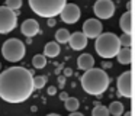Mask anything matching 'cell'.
Returning <instances> with one entry per match:
<instances>
[{"label": "cell", "instance_id": "1", "mask_svg": "<svg viewBox=\"0 0 135 116\" xmlns=\"http://www.w3.org/2000/svg\"><path fill=\"white\" fill-rule=\"evenodd\" d=\"M33 75L23 67H10L0 74V99L7 103H23L33 93Z\"/></svg>", "mask_w": 135, "mask_h": 116}, {"label": "cell", "instance_id": "2", "mask_svg": "<svg viewBox=\"0 0 135 116\" xmlns=\"http://www.w3.org/2000/svg\"><path fill=\"white\" fill-rule=\"evenodd\" d=\"M81 87L91 96H100L109 87V75L102 68H90L81 75Z\"/></svg>", "mask_w": 135, "mask_h": 116}, {"label": "cell", "instance_id": "3", "mask_svg": "<svg viewBox=\"0 0 135 116\" xmlns=\"http://www.w3.org/2000/svg\"><path fill=\"white\" fill-rule=\"evenodd\" d=\"M120 48H122V46H120V43H119V38H118V35L112 33V32L100 33L99 36L96 38V42H94V49H96V52L102 58H106V60L115 58Z\"/></svg>", "mask_w": 135, "mask_h": 116}, {"label": "cell", "instance_id": "4", "mask_svg": "<svg viewBox=\"0 0 135 116\" xmlns=\"http://www.w3.org/2000/svg\"><path fill=\"white\" fill-rule=\"evenodd\" d=\"M29 7L35 14L41 17H55L61 13L67 0H28Z\"/></svg>", "mask_w": 135, "mask_h": 116}, {"label": "cell", "instance_id": "5", "mask_svg": "<svg viewBox=\"0 0 135 116\" xmlns=\"http://www.w3.org/2000/svg\"><path fill=\"white\" fill-rule=\"evenodd\" d=\"M2 54H3L4 60L10 61V62H18L26 54V48L22 41L16 39V38H10L6 42H3L2 46Z\"/></svg>", "mask_w": 135, "mask_h": 116}, {"label": "cell", "instance_id": "6", "mask_svg": "<svg viewBox=\"0 0 135 116\" xmlns=\"http://www.w3.org/2000/svg\"><path fill=\"white\" fill-rule=\"evenodd\" d=\"M18 14L15 10H10L6 6H0V35L9 33L16 28Z\"/></svg>", "mask_w": 135, "mask_h": 116}, {"label": "cell", "instance_id": "7", "mask_svg": "<svg viewBox=\"0 0 135 116\" xmlns=\"http://www.w3.org/2000/svg\"><path fill=\"white\" fill-rule=\"evenodd\" d=\"M116 87L118 91H119V96H123V97H132V71H125L118 77L116 81Z\"/></svg>", "mask_w": 135, "mask_h": 116}, {"label": "cell", "instance_id": "8", "mask_svg": "<svg viewBox=\"0 0 135 116\" xmlns=\"http://www.w3.org/2000/svg\"><path fill=\"white\" fill-rule=\"evenodd\" d=\"M93 12L99 19H110L115 14V4L112 0H97L93 6Z\"/></svg>", "mask_w": 135, "mask_h": 116}, {"label": "cell", "instance_id": "9", "mask_svg": "<svg viewBox=\"0 0 135 116\" xmlns=\"http://www.w3.org/2000/svg\"><path fill=\"white\" fill-rule=\"evenodd\" d=\"M60 16H61L62 22L73 25V23H76L77 20L80 19V16H81V12H80V7H79L77 4H74V3H67V4L62 7Z\"/></svg>", "mask_w": 135, "mask_h": 116}, {"label": "cell", "instance_id": "10", "mask_svg": "<svg viewBox=\"0 0 135 116\" xmlns=\"http://www.w3.org/2000/svg\"><path fill=\"white\" fill-rule=\"evenodd\" d=\"M103 31V26L100 23L99 19H87L83 23V33L86 35V38H93L96 39Z\"/></svg>", "mask_w": 135, "mask_h": 116}, {"label": "cell", "instance_id": "11", "mask_svg": "<svg viewBox=\"0 0 135 116\" xmlns=\"http://www.w3.org/2000/svg\"><path fill=\"white\" fill-rule=\"evenodd\" d=\"M68 43H70V46L74 51H81L87 45V38H86V35L83 32H74V33L70 35Z\"/></svg>", "mask_w": 135, "mask_h": 116}, {"label": "cell", "instance_id": "12", "mask_svg": "<svg viewBox=\"0 0 135 116\" xmlns=\"http://www.w3.org/2000/svg\"><path fill=\"white\" fill-rule=\"evenodd\" d=\"M21 31L26 38H32V36H35V35L39 33V23L36 22L35 19H26L22 23Z\"/></svg>", "mask_w": 135, "mask_h": 116}, {"label": "cell", "instance_id": "13", "mask_svg": "<svg viewBox=\"0 0 135 116\" xmlns=\"http://www.w3.org/2000/svg\"><path fill=\"white\" fill-rule=\"evenodd\" d=\"M119 26L123 33H131L132 35V12H125L119 19Z\"/></svg>", "mask_w": 135, "mask_h": 116}, {"label": "cell", "instance_id": "14", "mask_svg": "<svg viewBox=\"0 0 135 116\" xmlns=\"http://www.w3.org/2000/svg\"><path fill=\"white\" fill-rule=\"evenodd\" d=\"M77 65H79L80 70H84V71H87V70H90V68H93V67H94V58L91 57L90 54H81V55L79 57Z\"/></svg>", "mask_w": 135, "mask_h": 116}, {"label": "cell", "instance_id": "15", "mask_svg": "<svg viewBox=\"0 0 135 116\" xmlns=\"http://www.w3.org/2000/svg\"><path fill=\"white\" fill-rule=\"evenodd\" d=\"M118 62L122 65H129L132 62V49L131 48H120L116 54Z\"/></svg>", "mask_w": 135, "mask_h": 116}, {"label": "cell", "instance_id": "16", "mask_svg": "<svg viewBox=\"0 0 135 116\" xmlns=\"http://www.w3.org/2000/svg\"><path fill=\"white\" fill-rule=\"evenodd\" d=\"M60 51H61V48H60V43L57 42H48L47 45H45L44 48V55L45 57H50V58H55L57 55L60 54Z\"/></svg>", "mask_w": 135, "mask_h": 116}, {"label": "cell", "instance_id": "17", "mask_svg": "<svg viewBox=\"0 0 135 116\" xmlns=\"http://www.w3.org/2000/svg\"><path fill=\"white\" fill-rule=\"evenodd\" d=\"M109 113H112V116H120L123 115V104L120 101H112L108 107Z\"/></svg>", "mask_w": 135, "mask_h": 116}, {"label": "cell", "instance_id": "18", "mask_svg": "<svg viewBox=\"0 0 135 116\" xmlns=\"http://www.w3.org/2000/svg\"><path fill=\"white\" fill-rule=\"evenodd\" d=\"M64 106L68 112H76L80 107V101H79V99H76V97H67L64 100Z\"/></svg>", "mask_w": 135, "mask_h": 116}, {"label": "cell", "instance_id": "19", "mask_svg": "<svg viewBox=\"0 0 135 116\" xmlns=\"http://www.w3.org/2000/svg\"><path fill=\"white\" fill-rule=\"evenodd\" d=\"M70 32L67 31L65 28L62 29H58L55 33V39H57V43H67L68 39H70Z\"/></svg>", "mask_w": 135, "mask_h": 116}, {"label": "cell", "instance_id": "20", "mask_svg": "<svg viewBox=\"0 0 135 116\" xmlns=\"http://www.w3.org/2000/svg\"><path fill=\"white\" fill-rule=\"evenodd\" d=\"M32 65H33V68H44L47 65V57L42 54H36L32 58Z\"/></svg>", "mask_w": 135, "mask_h": 116}, {"label": "cell", "instance_id": "21", "mask_svg": "<svg viewBox=\"0 0 135 116\" xmlns=\"http://www.w3.org/2000/svg\"><path fill=\"white\" fill-rule=\"evenodd\" d=\"M119 38V43L123 48H131L132 46V35L131 33H122Z\"/></svg>", "mask_w": 135, "mask_h": 116}, {"label": "cell", "instance_id": "22", "mask_svg": "<svg viewBox=\"0 0 135 116\" xmlns=\"http://www.w3.org/2000/svg\"><path fill=\"white\" fill-rule=\"evenodd\" d=\"M32 83H33V90H41L47 84V77L45 75H36V77L32 78Z\"/></svg>", "mask_w": 135, "mask_h": 116}, {"label": "cell", "instance_id": "23", "mask_svg": "<svg viewBox=\"0 0 135 116\" xmlns=\"http://www.w3.org/2000/svg\"><path fill=\"white\" fill-rule=\"evenodd\" d=\"M110 113H109V110H108V107L106 106H96L93 109V112H91V116H109Z\"/></svg>", "mask_w": 135, "mask_h": 116}, {"label": "cell", "instance_id": "24", "mask_svg": "<svg viewBox=\"0 0 135 116\" xmlns=\"http://www.w3.org/2000/svg\"><path fill=\"white\" fill-rule=\"evenodd\" d=\"M4 6L10 10H18V9L22 7V0H6Z\"/></svg>", "mask_w": 135, "mask_h": 116}, {"label": "cell", "instance_id": "25", "mask_svg": "<svg viewBox=\"0 0 135 116\" xmlns=\"http://www.w3.org/2000/svg\"><path fill=\"white\" fill-rule=\"evenodd\" d=\"M55 93H57V87H52V86L48 87V94H50V96H54Z\"/></svg>", "mask_w": 135, "mask_h": 116}, {"label": "cell", "instance_id": "26", "mask_svg": "<svg viewBox=\"0 0 135 116\" xmlns=\"http://www.w3.org/2000/svg\"><path fill=\"white\" fill-rule=\"evenodd\" d=\"M55 17H48V26H55Z\"/></svg>", "mask_w": 135, "mask_h": 116}, {"label": "cell", "instance_id": "27", "mask_svg": "<svg viewBox=\"0 0 135 116\" xmlns=\"http://www.w3.org/2000/svg\"><path fill=\"white\" fill-rule=\"evenodd\" d=\"M71 74H73V70H71V68H65V70H64V75H67V77H70Z\"/></svg>", "mask_w": 135, "mask_h": 116}, {"label": "cell", "instance_id": "28", "mask_svg": "<svg viewBox=\"0 0 135 116\" xmlns=\"http://www.w3.org/2000/svg\"><path fill=\"white\" fill-rule=\"evenodd\" d=\"M58 81H60V87H62V86H64V81H65V75H64V77H62V75H61V77H58Z\"/></svg>", "mask_w": 135, "mask_h": 116}, {"label": "cell", "instance_id": "29", "mask_svg": "<svg viewBox=\"0 0 135 116\" xmlns=\"http://www.w3.org/2000/svg\"><path fill=\"white\" fill-rule=\"evenodd\" d=\"M68 116H84V115H83V113H80V112H77V110H76V112H71V115H68Z\"/></svg>", "mask_w": 135, "mask_h": 116}, {"label": "cell", "instance_id": "30", "mask_svg": "<svg viewBox=\"0 0 135 116\" xmlns=\"http://www.w3.org/2000/svg\"><path fill=\"white\" fill-rule=\"evenodd\" d=\"M67 97H68V96H67V93H61V94H60V99H61V100H65Z\"/></svg>", "mask_w": 135, "mask_h": 116}, {"label": "cell", "instance_id": "31", "mask_svg": "<svg viewBox=\"0 0 135 116\" xmlns=\"http://www.w3.org/2000/svg\"><path fill=\"white\" fill-rule=\"evenodd\" d=\"M131 9H132V4H131V2H129V3H128V10L131 12Z\"/></svg>", "mask_w": 135, "mask_h": 116}, {"label": "cell", "instance_id": "32", "mask_svg": "<svg viewBox=\"0 0 135 116\" xmlns=\"http://www.w3.org/2000/svg\"><path fill=\"white\" fill-rule=\"evenodd\" d=\"M47 116H60L58 113H50V115H47Z\"/></svg>", "mask_w": 135, "mask_h": 116}, {"label": "cell", "instance_id": "33", "mask_svg": "<svg viewBox=\"0 0 135 116\" xmlns=\"http://www.w3.org/2000/svg\"><path fill=\"white\" fill-rule=\"evenodd\" d=\"M123 116H132V113H131V112H126V113H125V115H123Z\"/></svg>", "mask_w": 135, "mask_h": 116}]
</instances>
